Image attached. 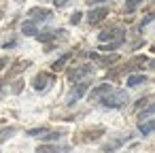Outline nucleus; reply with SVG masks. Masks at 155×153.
Wrapping results in <instances>:
<instances>
[{
	"label": "nucleus",
	"instance_id": "obj_1",
	"mask_svg": "<svg viewBox=\"0 0 155 153\" xmlns=\"http://www.w3.org/2000/svg\"><path fill=\"white\" fill-rule=\"evenodd\" d=\"M130 98H127V91L125 89H110L106 96H102V106L104 108H121V106H125V102H127Z\"/></svg>",
	"mask_w": 155,
	"mask_h": 153
},
{
	"label": "nucleus",
	"instance_id": "obj_2",
	"mask_svg": "<svg viewBox=\"0 0 155 153\" xmlns=\"http://www.w3.org/2000/svg\"><path fill=\"white\" fill-rule=\"evenodd\" d=\"M98 41L100 43H110V41H125V30L121 26H115V28H108L104 32L98 34Z\"/></svg>",
	"mask_w": 155,
	"mask_h": 153
},
{
	"label": "nucleus",
	"instance_id": "obj_3",
	"mask_svg": "<svg viewBox=\"0 0 155 153\" xmlns=\"http://www.w3.org/2000/svg\"><path fill=\"white\" fill-rule=\"evenodd\" d=\"M87 89H89V83L87 81H77V85L70 89V94H68V100H66V104L68 106H72V104H77L85 94H87Z\"/></svg>",
	"mask_w": 155,
	"mask_h": 153
},
{
	"label": "nucleus",
	"instance_id": "obj_4",
	"mask_svg": "<svg viewBox=\"0 0 155 153\" xmlns=\"http://www.w3.org/2000/svg\"><path fill=\"white\" fill-rule=\"evenodd\" d=\"M53 81H55L53 75H49V72H38V75L32 79V87H34L36 91H45Z\"/></svg>",
	"mask_w": 155,
	"mask_h": 153
},
{
	"label": "nucleus",
	"instance_id": "obj_5",
	"mask_svg": "<svg viewBox=\"0 0 155 153\" xmlns=\"http://www.w3.org/2000/svg\"><path fill=\"white\" fill-rule=\"evenodd\" d=\"M94 72V68L89 64H83V66H77V68H70L68 70V79L70 81H81L83 77H89Z\"/></svg>",
	"mask_w": 155,
	"mask_h": 153
},
{
	"label": "nucleus",
	"instance_id": "obj_6",
	"mask_svg": "<svg viewBox=\"0 0 155 153\" xmlns=\"http://www.w3.org/2000/svg\"><path fill=\"white\" fill-rule=\"evenodd\" d=\"M51 15L53 13L49 9H43V7H34L28 11V17H32L34 22H47V19H51Z\"/></svg>",
	"mask_w": 155,
	"mask_h": 153
},
{
	"label": "nucleus",
	"instance_id": "obj_7",
	"mask_svg": "<svg viewBox=\"0 0 155 153\" xmlns=\"http://www.w3.org/2000/svg\"><path fill=\"white\" fill-rule=\"evenodd\" d=\"M106 15H108V9H106V7H98V9H91V11L87 13V22H89L91 26H96V24H100Z\"/></svg>",
	"mask_w": 155,
	"mask_h": 153
},
{
	"label": "nucleus",
	"instance_id": "obj_8",
	"mask_svg": "<svg viewBox=\"0 0 155 153\" xmlns=\"http://www.w3.org/2000/svg\"><path fill=\"white\" fill-rule=\"evenodd\" d=\"M62 34H66L64 30H47V32H36L34 36H36V41H41V43H51V41H55L58 36H62Z\"/></svg>",
	"mask_w": 155,
	"mask_h": 153
},
{
	"label": "nucleus",
	"instance_id": "obj_9",
	"mask_svg": "<svg viewBox=\"0 0 155 153\" xmlns=\"http://www.w3.org/2000/svg\"><path fill=\"white\" fill-rule=\"evenodd\" d=\"M70 147L68 145H41L36 149V153H68Z\"/></svg>",
	"mask_w": 155,
	"mask_h": 153
},
{
	"label": "nucleus",
	"instance_id": "obj_10",
	"mask_svg": "<svg viewBox=\"0 0 155 153\" xmlns=\"http://www.w3.org/2000/svg\"><path fill=\"white\" fill-rule=\"evenodd\" d=\"M110 89H113V87H110L108 83H104V85H98V87H94V89H91V94H89V100H91V102H100V100H102V96H106Z\"/></svg>",
	"mask_w": 155,
	"mask_h": 153
},
{
	"label": "nucleus",
	"instance_id": "obj_11",
	"mask_svg": "<svg viewBox=\"0 0 155 153\" xmlns=\"http://www.w3.org/2000/svg\"><path fill=\"white\" fill-rule=\"evenodd\" d=\"M89 58L94 62H98L100 66H110L115 62H119V55H98V53H89Z\"/></svg>",
	"mask_w": 155,
	"mask_h": 153
},
{
	"label": "nucleus",
	"instance_id": "obj_12",
	"mask_svg": "<svg viewBox=\"0 0 155 153\" xmlns=\"http://www.w3.org/2000/svg\"><path fill=\"white\" fill-rule=\"evenodd\" d=\"M127 138H130V136H121V138H115V140L106 142V145H104V153H113V151H115V149H119Z\"/></svg>",
	"mask_w": 155,
	"mask_h": 153
},
{
	"label": "nucleus",
	"instance_id": "obj_13",
	"mask_svg": "<svg viewBox=\"0 0 155 153\" xmlns=\"http://www.w3.org/2000/svg\"><path fill=\"white\" fill-rule=\"evenodd\" d=\"M21 32L26 34V36H34L38 30H36V22L34 19H28V22H24L21 24Z\"/></svg>",
	"mask_w": 155,
	"mask_h": 153
},
{
	"label": "nucleus",
	"instance_id": "obj_14",
	"mask_svg": "<svg viewBox=\"0 0 155 153\" xmlns=\"http://www.w3.org/2000/svg\"><path fill=\"white\" fill-rule=\"evenodd\" d=\"M151 115H155V102L144 104V106H142V111L138 113V119H140V121H144V119H149Z\"/></svg>",
	"mask_w": 155,
	"mask_h": 153
},
{
	"label": "nucleus",
	"instance_id": "obj_15",
	"mask_svg": "<svg viewBox=\"0 0 155 153\" xmlns=\"http://www.w3.org/2000/svg\"><path fill=\"white\" fill-rule=\"evenodd\" d=\"M138 130H140V134H142V136H149V134H151V132L155 130V119H149V121H140Z\"/></svg>",
	"mask_w": 155,
	"mask_h": 153
},
{
	"label": "nucleus",
	"instance_id": "obj_16",
	"mask_svg": "<svg viewBox=\"0 0 155 153\" xmlns=\"http://www.w3.org/2000/svg\"><path fill=\"white\" fill-rule=\"evenodd\" d=\"M142 83H147V77L144 75H130L127 77V87H138Z\"/></svg>",
	"mask_w": 155,
	"mask_h": 153
},
{
	"label": "nucleus",
	"instance_id": "obj_17",
	"mask_svg": "<svg viewBox=\"0 0 155 153\" xmlns=\"http://www.w3.org/2000/svg\"><path fill=\"white\" fill-rule=\"evenodd\" d=\"M70 58H72L70 53H64L62 58H58V60H55V62L51 64V68H53V70H62V68H64V66H66V64L70 62Z\"/></svg>",
	"mask_w": 155,
	"mask_h": 153
},
{
	"label": "nucleus",
	"instance_id": "obj_18",
	"mask_svg": "<svg viewBox=\"0 0 155 153\" xmlns=\"http://www.w3.org/2000/svg\"><path fill=\"white\" fill-rule=\"evenodd\" d=\"M64 136V132H51V130H47L43 136H41V140H47V142H53V140H60Z\"/></svg>",
	"mask_w": 155,
	"mask_h": 153
},
{
	"label": "nucleus",
	"instance_id": "obj_19",
	"mask_svg": "<svg viewBox=\"0 0 155 153\" xmlns=\"http://www.w3.org/2000/svg\"><path fill=\"white\" fill-rule=\"evenodd\" d=\"M123 45V41H110V43H102L100 45V51H115Z\"/></svg>",
	"mask_w": 155,
	"mask_h": 153
},
{
	"label": "nucleus",
	"instance_id": "obj_20",
	"mask_svg": "<svg viewBox=\"0 0 155 153\" xmlns=\"http://www.w3.org/2000/svg\"><path fill=\"white\" fill-rule=\"evenodd\" d=\"M13 134H15V128H2L0 130V145H2L5 140H9Z\"/></svg>",
	"mask_w": 155,
	"mask_h": 153
},
{
	"label": "nucleus",
	"instance_id": "obj_21",
	"mask_svg": "<svg viewBox=\"0 0 155 153\" xmlns=\"http://www.w3.org/2000/svg\"><path fill=\"white\" fill-rule=\"evenodd\" d=\"M140 5H142V0H127V2H125V11L132 13V11H136Z\"/></svg>",
	"mask_w": 155,
	"mask_h": 153
},
{
	"label": "nucleus",
	"instance_id": "obj_22",
	"mask_svg": "<svg viewBox=\"0 0 155 153\" xmlns=\"http://www.w3.org/2000/svg\"><path fill=\"white\" fill-rule=\"evenodd\" d=\"M81 17H83V15H81L79 11H77V13H72V17H70V24H74V26H77V24L81 22Z\"/></svg>",
	"mask_w": 155,
	"mask_h": 153
},
{
	"label": "nucleus",
	"instance_id": "obj_23",
	"mask_svg": "<svg viewBox=\"0 0 155 153\" xmlns=\"http://www.w3.org/2000/svg\"><path fill=\"white\" fill-rule=\"evenodd\" d=\"M153 19H155V13H149V15H147V17L142 19V26H147V24H151Z\"/></svg>",
	"mask_w": 155,
	"mask_h": 153
},
{
	"label": "nucleus",
	"instance_id": "obj_24",
	"mask_svg": "<svg viewBox=\"0 0 155 153\" xmlns=\"http://www.w3.org/2000/svg\"><path fill=\"white\" fill-rule=\"evenodd\" d=\"M53 5L62 9V7H66V5H68V0H53Z\"/></svg>",
	"mask_w": 155,
	"mask_h": 153
},
{
	"label": "nucleus",
	"instance_id": "obj_25",
	"mask_svg": "<svg viewBox=\"0 0 155 153\" xmlns=\"http://www.w3.org/2000/svg\"><path fill=\"white\" fill-rule=\"evenodd\" d=\"M144 104H147V98H140V100H138V102H136V108H142V106H144Z\"/></svg>",
	"mask_w": 155,
	"mask_h": 153
},
{
	"label": "nucleus",
	"instance_id": "obj_26",
	"mask_svg": "<svg viewBox=\"0 0 155 153\" xmlns=\"http://www.w3.org/2000/svg\"><path fill=\"white\" fill-rule=\"evenodd\" d=\"M7 64H9V60H7V58H0V70H2Z\"/></svg>",
	"mask_w": 155,
	"mask_h": 153
},
{
	"label": "nucleus",
	"instance_id": "obj_27",
	"mask_svg": "<svg viewBox=\"0 0 155 153\" xmlns=\"http://www.w3.org/2000/svg\"><path fill=\"white\" fill-rule=\"evenodd\" d=\"M13 45H15V41H9V43H5L2 47H5V49H9V47H13Z\"/></svg>",
	"mask_w": 155,
	"mask_h": 153
},
{
	"label": "nucleus",
	"instance_id": "obj_28",
	"mask_svg": "<svg viewBox=\"0 0 155 153\" xmlns=\"http://www.w3.org/2000/svg\"><path fill=\"white\" fill-rule=\"evenodd\" d=\"M151 66H153V68H155V60H153V62H151Z\"/></svg>",
	"mask_w": 155,
	"mask_h": 153
}]
</instances>
